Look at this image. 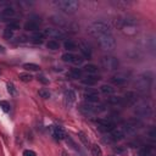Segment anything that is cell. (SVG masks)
Returning <instances> with one entry per match:
<instances>
[{
    "mask_svg": "<svg viewBox=\"0 0 156 156\" xmlns=\"http://www.w3.org/2000/svg\"><path fill=\"white\" fill-rule=\"evenodd\" d=\"M12 37H14V31H11L10 28L6 27V28L4 29V38H5V39H11Z\"/></svg>",
    "mask_w": 156,
    "mask_h": 156,
    "instance_id": "obj_35",
    "label": "cell"
},
{
    "mask_svg": "<svg viewBox=\"0 0 156 156\" xmlns=\"http://www.w3.org/2000/svg\"><path fill=\"white\" fill-rule=\"evenodd\" d=\"M63 46H65V49H66L68 53L70 51H75V50H77V49H78L77 44L75 42H72V40H67V42H65Z\"/></svg>",
    "mask_w": 156,
    "mask_h": 156,
    "instance_id": "obj_23",
    "label": "cell"
},
{
    "mask_svg": "<svg viewBox=\"0 0 156 156\" xmlns=\"http://www.w3.org/2000/svg\"><path fill=\"white\" fill-rule=\"evenodd\" d=\"M7 90H9V93L11 95H15L16 94V88H15L14 83H7Z\"/></svg>",
    "mask_w": 156,
    "mask_h": 156,
    "instance_id": "obj_38",
    "label": "cell"
},
{
    "mask_svg": "<svg viewBox=\"0 0 156 156\" xmlns=\"http://www.w3.org/2000/svg\"><path fill=\"white\" fill-rule=\"evenodd\" d=\"M46 48L50 49V50H57V49L60 48V43L57 42V40H49V42L46 43Z\"/></svg>",
    "mask_w": 156,
    "mask_h": 156,
    "instance_id": "obj_25",
    "label": "cell"
},
{
    "mask_svg": "<svg viewBox=\"0 0 156 156\" xmlns=\"http://www.w3.org/2000/svg\"><path fill=\"white\" fill-rule=\"evenodd\" d=\"M138 95L135 92H127L125 94V98H123V101H125V104L129 105V106H134L135 103L138 101Z\"/></svg>",
    "mask_w": 156,
    "mask_h": 156,
    "instance_id": "obj_10",
    "label": "cell"
},
{
    "mask_svg": "<svg viewBox=\"0 0 156 156\" xmlns=\"http://www.w3.org/2000/svg\"><path fill=\"white\" fill-rule=\"evenodd\" d=\"M23 156H37V154L33 150H24L23 151Z\"/></svg>",
    "mask_w": 156,
    "mask_h": 156,
    "instance_id": "obj_40",
    "label": "cell"
},
{
    "mask_svg": "<svg viewBox=\"0 0 156 156\" xmlns=\"http://www.w3.org/2000/svg\"><path fill=\"white\" fill-rule=\"evenodd\" d=\"M65 140H66V143H67V144L72 147V149H75V150H77V149H78L77 145H76V143L72 140V138H71L70 135H66V137H65Z\"/></svg>",
    "mask_w": 156,
    "mask_h": 156,
    "instance_id": "obj_34",
    "label": "cell"
},
{
    "mask_svg": "<svg viewBox=\"0 0 156 156\" xmlns=\"http://www.w3.org/2000/svg\"><path fill=\"white\" fill-rule=\"evenodd\" d=\"M0 108L3 109L4 112H10V110H11L10 104L7 103V101H5V100H1V101H0Z\"/></svg>",
    "mask_w": 156,
    "mask_h": 156,
    "instance_id": "obj_31",
    "label": "cell"
},
{
    "mask_svg": "<svg viewBox=\"0 0 156 156\" xmlns=\"http://www.w3.org/2000/svg\"><path fill=\"white\" fill-rule=\"evenodd\" d=\"M83 71L87 72L88 75H95V73L98 72V66H95V65H93V63H88L83 67Z\"/></svg>",
    "mask_w": 156,
    "mask_h": 156,
    "instance_id": "obj_21",
    "label": "cell"
},
{
    "mask_svg": "<svg viewBox=\"0 0 156 156\" xmlns=\"http://www.w3.org/2000/svg\"><path fill=\"white\" fill-rule=\"evenodd\" d=\"M84 100L89 104H96L99 103V94L94 89H88L84 92Z\"/></svg>",
    "mask_w": 156,
    "mask_h": 156,
    "instance_id": "obj_9",
    "label": "cell"
},
{
    "mask_svg": "<svg viewBox=\"0 0 156 156\" xmlns=\"http://www.w3.org/2000/svg\"><path fill=\"white\" fill-rule=\"evenodd\" d=\"M110 139L115 143V142H120V140H122L123 138H125L126 135L123 134V132L121 130V128H115L113 130H111L110 132Z\"/></svg>",
    "mask_w": 156,
    "mask_h": 156,
    "instance_id": "obj_13",
    "label": "cell"
},
{
    "mask_svg": "<svg viewBox=\"0 0 156 156\" xmlns=\"http://www.w3.org/2000/svg\"><path fill=\"white\" fill-rule=\"evenodd\" d=\"M44 39H45V37L43 36L42 32H34L33 36L31 37V40L34 44H43L44 43Z\"/></svg>",
    "mask_w": 156,
    "mask_h": 156,
    "instance_id": "obj_17",
    "label": "cell"
},
{
    "mask_svg": "<svg viewBox=\"0 0 156 156\" xmlns=\"http://www.w3.org/2000/svg\"><path fill=\"white\" fill-rule=\"evenodd\" d=\"M99 79H100L99 77L90 75V76H87L85 78H82V83L85 84V85H95Z\"/></svg>",
    "mask_w": 156,
    "mask_h": 156,
    "instance_id": "obj_16",
    "label": "cell"
},
{
    "mask_svg": "<svg viewBox=\"0 0 156 156\" xmlns=\"http://www.w3.org/2000/svg\"><path fill=\"white\" fill-rule=\"evenodd\" d=\"M78 48L82 53V57H83V59H90V57H92V49L88 46V44H85L84 42H80L78 44Z\"/></svg>",
    "mask_w": 156,
    "mask_h": 156,
    "instance_id": "obj_12",
    "label": "cell"
},
{
    "mask_svg": "<svg viewBox=\"0 0 156 156\" xmlns=\"http://www.w3.org/2000/svg\"><path fill=\"white\" fill-rule=\"evenodd\" d=\"M101 66L106 70V71H116L120 66L117 57L111 56V55H106L101 57Z\"/></svg>",
    "mask_w": 156,
    "mask_h": 156,
    "instance_id": "obj_6",
    "label": "cell"
},
{
    "mask_svg": "<svg viewBox=\"0 0 156 156\" xmlns=\"http://www.w3.org/2000/svg\"><path fill=\"white\" fill-rule=\"evenodd\" d=\"M108 103L111 104V105H115V106L125 104V101H123V98H121V96H110L109 99H108Z\"/></svg>",
    "mask_w": 156,
    "mask_h": 156,
    "instance_id": "obj_20",
    "label": "cell"
},
{
    "mask_svg": "<svg viewBox=\"0 0 156 156\" xmlns=\"http://www.w3.org/2000/svg\"><path fill=\"white\" fill-rule=\"evenodd\" d=\"M98 39V43H99L100 48L105 51H112L115 46H116V40H115L112 34H104Z\"/></svg>",
    "mask_w": 156,
    "mask_h": 156,
    "instance_id": "obj_5",
    "label": "cell"
},
{
    "mask_svg": "<svg viewBox=\"0 0 156 156\" xmlns=\"http://www.w3.org/2000/svg\"><path fill=\"white\" fill-rule=\"evenodd\" d=\"M113 151L116 152L117 155H125V154L127 152V149H126L125 146H116V147L113 149Z\"/></svg>",
    "mask_w": 156,
    "mask_h": 156,
    "instance_id": "obj_36",
    "label": "cell"
},
{
    "mask_svg": "<svg viewBox=\"0 0 156 156\" xmlns=\"http://www.w3.org/2000/svg\"><path fill=\"white\" fill-rule=\"evenodd\" d=\"M70 75H71L72 78L78 79V78H82V71H80L79 68H72V70L70 71Z\"/></svg>",
    "mask_w": 156,
    "mask_h": 156,
    "instance_id": "obj_27",
    "label": "cell"
},
{
    "mask_svg": "<svg viewBox=\"0 0 156 156\" xmlns=\"http://www.w3.org/2000/svg\"><path fill=\"white\" fill-rule=\"evenodd\" d=\"M38 94L40 98H43V99H49V98H50V92L46 89H40L38 92Z\"/></svg>",
    "mask_w": 156,
    "mask_h": 156,
    "instance_id": "obj_33",
    "label": "cell"
},
{
    "mask_svg": "<svg viewBox=\"0 0 156 156\" xmlns=\"http://www.w3.org/2000/svg\"><path fill=\"white\" fill-rule=\"evenodd\" d=\"M53 135L56 140H63L65 137H66V133H65V130L62 127L60 126H54L53 127Z\"/></svg>",
    "mask_w": 156,
    "mask_h": 156,
    "instance_id": "obj_14",
    "label": "cell"
},
{
    "mask_svg": "<svg viewBox=\"0 0 156 156\" xmlns=\"http://www.w3.org/2000/svg\"><path fill=\"white\" fill-rule=\"evenodd\" d=\"M1 15L4 16V17H12V16L15 15V10L12 9V7H5V9L1 10Z\"/></svg>",
    "mask_w": 156,
    "mask_h": 156,
    "instance_id": "obj_26",
    "label": "cell"
},
{
    "mask_svg": "<svg viewBox=\"0 0 156 156\" xmlns=\"http://www.w3.org/2000/svg\"><path fill=\"white\" fill-rule=\"evenodd\" d=\"M100 90H101V93H104L106 95H112L115 93V88L109 85V84H103L100 87Z\"/></svg>",
    "mask_w": 156,
    "mask_h": 156,
    "instance_id": "obj_22",
    "label": "cell"
},
{
    "mask_svg": "<svg viewBox=\"0 0 156 156\" xmlns=\"http://www.w3.org/2000/svg\"><path fill=\"white\" fill-rule=\"evenodd\" d=\"M76 101V93L73 92V90H67L66 93H65V103L68 106H72V104Z\"/></svg>",
    "mask_w": 156,
    "mask_h": 156,
    "instance_id": "obj_15",
    "label": "cell"
},
{
    "mask_svg": "<svg viewBox=\"0 0 156 156\" xmlns=\"http://www.w3.org/2000/svg\"><path fill=\"white\" fill-rule=\"evenodd\" d=\"M42 33H43L44 37L53 38V40H55V39H63L65 37H66V32L62 31V29H59V28H56V29H54V28H45V29H43Z\"/></svg>",
    "mask_w": 156,
    "mask_h": 156,
    "instance_id": "obj_8",
    "label": "cell"
},
{
    "mask_svg": "<svg viewBox=\"0 0 156 156\" xmlns=\"http://www.w3.org/2000/svg\"><path fill=\"white\" fill-rule=\"evenodd\" d=\"M90 152H92L93 156H103V150L98 144L92 145V147H90Z\"/></svg>",
    "mask_w": 156,
    "mask_h": 156,
    "instance_id": "obj_24",
    "label": "cell"
},
{
    "mask_svg": "<svg viewBox=\"0 0 156 156\" xmlns=\"http://www.w3.org/2000/svg\"><path fill=\"white\" fill-rule=\"evenodd\" d=\"M152 82H154V75L151 72H144L139 76L135 80V87L139 92L142 93H146L149 92L152 87Z\"/></svg>",
    "mask_w": 156,
    "mask_h": 156,
    "instance_id": "obj_2",
    "label": "cell"
},
{
    "mask_svg": "<svg viewBox=\"0 0 156 156\" xmlns=\"http://www.w3.org/2000/svg\"><path fill=\"white\" fill-rule=\"evenodd\" d=\"M149 137L150 139H152V140H155V138H156V132H155V128H151L149 130Z\"/></svg>",
    "mask_w": 156,
    "mask_h": 156,
    "instance_id": "obj_42",
    "label": "cell"
},
{
    "mask_svg": "<svg viewBox=\"0 0 156 156\" xmlns=\"http://www.w3.org/2000/svg\"><path fill=\"white\" fill-rule=\"evenodd\" d=\"M23 68L27 70V71H38L40 67L38 66L37 63H24L23 65Z\"/></svg>",
    "mask_w": 156,
    "mask_h": 156,
    "instance_id": "obj_28",
    "label": "cell"
},
{
    "mask_svg": "<svg viewBox=\"0 0 156 156\" xmlns=\"http://www.w3.org/2000/svg\"><path fill=\"white\" fill-rule=\"evenodd\" d=\"M54 5L63 14H75L78 10V1L76 0H59V1H54Z\"/></svg>",
    "mask_w": 156,
    "mask_h": 156,
    "instance_id": "obj_4",
    "label": "cell"
},
{
    "mask_svg": "<svg viewBox=\"0 0 156 156\" xmlns=\"http://www.w3.org/2000/svg\"><path fill=\"white\" fill-rule=\"evenodd\" d=\"M39 28V24L37 23V22H34V21H28V22H26L24 23V29L26 31H31V32H37V29Z\"/></svg>",
    "mask_w": 156,
    "mask_h": 156,
    "instance_id": "obj_19",
    "label": "cell"
},
{
    "mask_svg": "<svg viewBox=\"0 0 156 156\" xmlns=\"http://www.w3.org/2000/svg\"><path fill=\"white\" fill-rule=\"evenodd\" d=\"M152 150H154V147L151 145H145L143 149L139 150L138 156H151L152 155Z\"/></svg>",
    "mask_w": 156,
    "mask_h": 156,
    "instance_id": "obj_18",
    "label": "cell"
},
{
    "mask_svg": "<svg viewBox=\"0 0 156 156\" xmlns=\"http://www.w3.org/2000/svg\"><path fill=\"white\" fill-rule=\"evenodd\" d=\"M37 78H38V80H39V82H42L43 84H48V83H49V79H46V78H45L44 76H42V75L38 76Z\"/></svg>",
    "mask_w": 156,
    "mask_h": 156,
    "instance_id": "obj_41",
    "label": "cell"
},
{
    "mask_svg": "<svg viewBox=\"0 0 156 156\" xmlns=\"http://www.w3.org/2000/svg\"><path fill=\"white\" fill-rule=\"evenodd\" d=\"M133 108H134V112H135L137 116L146 117V118L151 117V115H152V105H151V103L149 100H138Z\"/></svg>",
    "mask_w": 156,
    "mask_h": 156,
    "instance_id": "obj_3",
    "label": "cell"
},
{
    "mask_svg": "<svg viewBox=\"0 0 156 156\" xmlns=\"http://www.w3.org/2000/svg\"><path fill=\"white\" fill-rule=\"evenodd\" d=\"M78 138L80 139V142L83 143L85 146H88L89 145V140H88V137L83 133V132H78Z\"/></svg>",
    "mask_w": 156,
    "mask_h": 156,
    "instance_id": "obj_32",
    "label": "cell"
},
{
    "mask_svg": "<svg viewBox=\"0 0 156 156\" xmlns=\"http://www.w3.org/2000/svg\"><path fill=\"white\" fill-rule=\"evenodd\" d=\"M61 59H62V61H65V62H72L73 59H75V55L71 54V53H65V54L61 56Z\"/></svg>",
    "mask_w": 156,
    "mask_h": 156,
    "instance_id": "obj_30",
    "label": "cell"
},
{
    "mask_svg": "<svg viewBox=\"0 0 156 156\" xmlns=\"http://www.w3.org/2000/svg\"><path fill=\"white\" fill-rule=\"evenodd\" d=\"M19 78H20V80H22V82H31L32 80V75L31 73H27V72H24V73H20V76H19Z\"/></svg>",
    "mask_w": 156,
    "mask_h": 156,
    "instance_id": "obj_29",
    "label": "cell"
},
{
    "mask_svg": "<svg viewBox=\"0 0 156 156\" xmlns=\"http://www.w3.org/2000/svg\"><path fill=\"white\" fill-rule=\"evenodd\" d=\"M88 34H90L94 38H99L104 34H111V27L106 22L103 21H96L90 23L87 28Z\"/></svg>",
    "mask_w": 156,
    "mask_h": 156,
    "instance_id": "obj_1",
    "label": "cell"
},
{
    "mask_svg": "<svg viewBox=\"0 0 156 156\" xmlns=\"http://www.w3.org/2000/svg\"><path fill=\"white\" fill-rule=\"evenodd\" d=\"M128 77L126 73H117V75H115L111 77V82L115 84V85H123L126 84Z\"/></svg>",
    "mask_w": 156,
    "mask_h": 156,
    "instance_id": "obj_11",
    "label": "cell"
},
{
    "mask_svg": "<svg viewBox=\"0 0 156 156\" xmlns=\"http://www.w3.org/2000/svg\"><path fill=\"white\" fill-rule=\"evenodd\" d=\"M7 28H10L11 31H17V29H20V23H19V22H16V21H12V22L9 23Z\"/></svg>",
    "mask_w": 156,
    "mask_h": 156,
    "instance_id": "obj_37",
    "label": "cell"
},
{
    "mask_svg": "<svg viewBox=\"0 0 156 156\" xmlns=\"http://www.w3.org/2000/svg\"><path fill=\"white\" fill-rule=\"evenodd\" d=\"M83 57L82 56H76L75 55V59H73V61H72V63H75V65H80L82 62H83Z\"/></svg>",
    "mask_w": 156,
    "mask_h": 156,
    "instance_id": "obj_39",
    "label": "cell"
},
{
    "mask_svg": "<svg viewBox=\"0 0 156 156\" xmlns=\"http://www.w3.org/2000/svg\"><path fill=\"white\" fill-rule=\"evenodd\" d=\"M80 112H83L84 115H92V113H98L105 111L104 105H95V104H89V103H83L79 105Z\"/></svg>",
    "mask_w": 156,
    "mask_h": 156,
    "instance_id": "obj_7",
    "label": "cell"
}]
</instances>
